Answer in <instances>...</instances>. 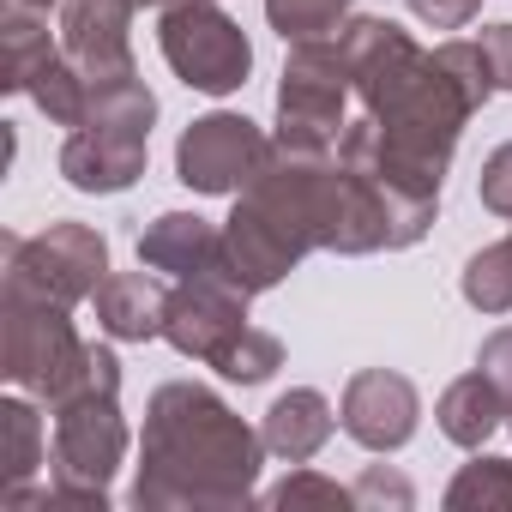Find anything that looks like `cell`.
Returning <instances> with one entry per match:
<instances>
[{
  "instance_id": "obj_13",
  "label": "cell",
  "mask_w": 512,
  "mask_h": 512,
  "mask_svg": "<svg viewBox=\"0 0 512 512\" xmlns=\"http://www.w3.org/2000/svg\"><path fill=\"white\" fill-rule=\"evenodd\" d=\"M223 260H229V272H235V284L247 290V296H266V290H278L302 260H296V247L272 229V223H260L241 199H235V211H229V223H223Z\"/></svg>"
},
{
  "instance_id": "obj_22",
  "label": "cell",
  "mask_w": 512,
  "mask_h": 512,
  "mask_svg": "<svg viewBox=\"0 0 512 512\" xmlns=\"http://www.w3.org/2000/svg\"><path fill=\"white\" fill-rule=\"evenodd\" d=\"M464 302L476 314H512V235L470 253L464 266Z\"/></svg>"
},
{
  "instance_id": "obj_10",
  "label": "cell",
  "mask_w": 512,
  "mask_h": 512,
  "mask_svg": "<svg viewBox=\"0 0 512 512\" xmlns=\"http://www.w3.org/2000/svg\"><path fill=\"white\" fill-rule=\"evenodd\" d=\"M133 0H61V49L91 85L133 79Z\"/></svg>"
},
{
  "instance_id": "obj_25",
  "label": "cell",
  "mask_w": 512,
  "mask_h": 512,
  "mask_svg": "<svg viewBox=\"0 0 512 512\" xmlns=\"http://www.w3.org/2000/svg\"><path fill=\"white\" fill-rule=\"evenodd\" d=\"M350 494H356V506H362V512H380V506L410 512V506H416V488H410L392 464H368V470L350 482Z\"/></svg>"
},
{
  "instance_id": "obj_2",
  "label": "cell",
  "mask_w": 512,
  "mask_h": 512,
  "mask_svg": "<svg viewBox=\"0 0 512 512\" xmlns=\"http://www.w3.org/2000/svg\"><path fill=\"white\" fill-rule=\"evenodd\" d=\"M73 308L25 296V290H0V374L19 392L43 398L49 410L121 386V362L109 344H85L67 320Z\"/></svg>"
},
{
  "instance_id": "obj_27",
  "label": "cell",
  "mask_w": 512,
  "mask_h": 512,
  "mask_svg": "<svg viewBox=\"0 0 512 512\" xmlns=\"http://www.w3.org/2000/svg\"><path fill=\"white\" fill-rule=\"evenodd\" d=\"M476 368H482V374L500 386V398L512 404V326H500V332H488V338H482Z\"/></svg>"
},
{
  "instance_id": "obj_14",
  "label": "cell",
  "mask_w": 512,
  "mask_h": 512,
  "mask_svg": "<svg viewBox=\"0 0 512 512\" xmlns=\"http://www.w3.org/2000/svg\"><path fill=\"white\" fill-rule=\"evenodd\" d=\"M163 320H169V290L145 272H109L103 290H97V326L121 344H145V338H163Z\"/></svg>"
},
{
  "instance_id": "obj_11",
  "label": "cell",
  "mask_w": 512,
  "mask_h": 512,
  "mask_svg": "<svg viewBox=\"0 0 512 512\" xmlns=\"http://www.w3.org/2000/svg\"><path fill=\"white\" fill-rule=\"evenodd\" d=\"M416 416H422V398L404 374L392 368H362L350 386H344V434L368 452H398L410 434H416Z\"/></svg>"
},
{
  "instance_id": "obj_18",
  "label": "cell",
  "mask_w": 512,
  "mask_h": 512,
  "mask_svg": "<svg viewBox=\"0 0 512 512\" xmlns=\"http://www.w3.org/2000/svg\"><path fill=\"white\" fill-rule=\"evenodd\" d=\"M0 464L13 488H25L43 464V416L25 398H0Z\"/></svg>"
},
{
  "instance_id": "obj_17",
  "label": "cell",
  "mask_w": 512,
  "mask_h": 512,
  "mask_svg": "<svg viewBox=\"0 0 512 512\" xmlns=\"http://www.w3.org/2000/svg\"><path fill=\"white\" fill-rule=\"evenodd\" d=\"M61 49L49 43V25L37 19V7L7 0L0 13V91H31V79L55 61Z\"/></svg>"
},
{
  "instance_id": "obj_6",
  "label": "cell",
  "mask_w": 512,
  "mask_h": 512,
  "mask_svg": "<svg viewBox=\"0 0 512 512\" xmlns=\"http://www.w3.org/2000/svg\"><path fill=\"white\" fill-rule=\"evenodd\" d=\"M0 253H7V290L61 308H79L109 278V241L91 223H49L43 235H7Z\"/></svg>"
},
{
  "instance_id": "obj_20",
  "label": "cell",
  "mask_w": 512,
  "mask_h": 512,
  "mask_svg": "<svg viewBox=\"0 0 512 512\" xmlns=\"http://www.w3.org/2000/svg\"><path fill=\"white\" fill-rule=\"evenodd\" d=\"M494 506H506L512 512V458H470L458 476H452V488H446V512H494Z\"/></svg>"
},
{
  "instance_id": "obj_29",
  "label": "cell",
  "mask_w": 512,
  "mask_h": 512,
  "mask_svg": "<svg viewBox=\"0 0 512 512\" xmlns=\"http://www.w3.org/2000/svg\"><path fill=\"white\" fill-rule=\"evenodd\" d=\"M410 13H416L428 31H464V25L482 13V0H410Z\"/></svg>"
},
{
  "instance_id": "obj_19",
  "label": "cell",
  "mask_w": 512,
  "mask_h": 512,
  "mask_svg": "<svg viewBox=\"0 0 512 512\" xmlns=\"http://www.w3.org/2000/svg\"><path fill=\"white\" fill-rule=\"evenodd\" d=\"M25 97H31L55 127H79V121H85V109H91V79H85V73L67 61V49H61V55L31 79V91H25Z\"/></svg>"
},
{
  "instance_id": "obj_12",
  "label": "cell",
  "mask_w": 512,
  "mask_h": 512,
  "mask_svg": "<svg viewBox=\"0 0 512 512\" xmlns=\"http://www.w3.org/2000/svg\"><path fill=\"white\" fill-rule=\"evenodd\" d=\"M139 266L169 272V278L229 272V260H223V229L205 223L199 211H163V217L145 223V235H139ZM229 278H235V272H229Z\"/></svg>"
},
{
  "instance_id": "obj_23",
  "label": "cell",
  "mask_w": 512,
  "mask_h": 512,
  "mask_svg": "<svg viewBox=\"0 0 512 512\" xmlns=\"http://www.w3.org/2000/svg\"><path fill=\"white\" fill-rule=\"evenodd\" d=\"M284 368V344L272 338V332H260V326H247L229 350H223V362H217V374L223 380H241V386H260V380H272Z\"/></svg>"
},
{
  "instance_id": "obj_4",
  "label": "cell",
  "mask_w": 512,
  "mask_h": 512,
  "mask_svg": "<svg viewBox=\"0 0 512 512\" xmlns=\"http://www.w3.org/2000/svg\"><path fill=\"white\" fill-rule=\"evenodd\" d=\"M127 458V422H121V386L85 392L55 410V488L31 500H67V506H109V476Z\"/></svg>"
},
{
  "instance_id": "obj_7",
  "label": "cell",
  "mask_w": 512,
  "mask_h": 512,
  "mask_svg": "<svg viewBox=\"0 0 512 512\" xmlns=\"http://www.w3.org/2000/svg\"><path fill=\"white\" fill-rule=\"evenodd\" d=\"M157 49H163L169 73L205 97H229L253 73V43L217 0H181V7H169L157 25Z\"/></svg>"
},
{
  "instance_id": "obj_16",
  "label": "cell",
  "mask_w": 512,
  "mask_h": 512,
  "mask_svg": "<svg viewBox=\"0 0 512 512\" xmlns=\"http://www.w3.org/2000/svg\"><path fill=\"white\" fill-rule=\"evenodd\" d=\"M506 416H512V404L500 398V386H494L482 368L464 374V380H452V386L440 392V404H434L440 434H446L452 446H464V452H482V440H488Z\"/></svg>"
},
{
  "instance_id": "obj_28",
  "label": "cell",
  "mask_w": 512,
  "mask_h": 512,
  "mask_svg": "<svg viewBox=\"0 0 512 512\" xmlns=\"http://www.w3.org/2000/svg\"><path fill=\"white\" fill-rule=\"evenodd\" d=\"M476 49H482V61H488L494 91H512V25H482Z\"/></svg>"
},
{
  "instance_id": "obj_21",
  "label": "cell",
  "mask_w": 512,
  "mask_h": 512,
  "mask_svg": "<svg viewBox=\"0 0 512 512\" xmlns=\"http://www.w3.org/2000/svg\"><path fill=\"white\" fill-rule=\"evenodd\" d=\"M356 0H266V19L284 43H314V37H338L350 25Z\"/></svg>"
},
{
  "instance_id": "obj_1",
  "label": "cell",
  "mask_w": 512,
  "mask_h": 512,
  "mask_svg": "<svg viewBox=\"0 0 512 512\" xmlns=\"http://www.w3.org/2000/svg\"><path fill=\"white\" fill-rule=\"evenodd\" d=\"M266 434L247 428L211 386L169 380L151 392L139 446V512H241L253 506Z\"/></svg>"
},
{
  "instance_id": "obj_15",
  "label": "cell",
  "mask_w": 512,
  "mask_h": 512,
  "mask_svg": "<svg viewBox=\"0 0 512 512\" xmlns=\"http://www.w3.org/2000/svg\"><path fill=\"white\" fill-rule=\"evenodd\" d=\"M332 428H338V416H332V404H326V392H314V386H296V392H284L272 410H266V452L272 458H284V464H308L326 440H332Z\"/></svg>"
},
{
  "instance_id": "obj_5",
  "label": "cell",
  "mask_w": 512,
  "mask_h": 512,
  "mask_svg": "<svg viewBox=\"0 0 512 512\" xmlns=\"http://www.w3.org/2000/svg\"><path fill=\"white\" fill-rule=\"evenodd\" d=\"M350 67L338 37H314V43H290L284 61V85H278V139L284 151H338L344 139V103H350Z\"/></svg>"
},
{
  "instance_id": "obj_3",
  "label": "cell",
  "mask_w": 512,
  "mask_h": 512,
  "mask_svg": "<svg viewBox=\"0 0 512 512\" xmlns=\"http://www.w3.org/2000/svg\"><path fill=\"white\" fill-rule=\"evenodd\" d=\"M151 121H157V97L145 91L139 73L115 85H91V109L61 145V175L79 193H127L145 175Z\"/></svg>"
},
{
  "instance_id": "obj_31",
  "label": "cell",
  "mask_w": 512,
  "mask_h": 512,
  "mask_svg": "<svg viewBox=\"0 0 512 512\" xmlns=\"http://www.w3.org/2000/svg\"><path fill=\"white\" fill-rule=\"evenodd\" d=\"M19 7H37V13H43V7H55V0H19Z\"/></svg>"
},
{
  "instance_id": "obj_8",
  "label": "cell",
  "mask_w": 512,
  "mask_h": 512,
  "mask_svg": "<svg viewBox=\"0 0 512 512\" xmlns=\"http://www.w3.org/2000/svg\"><path fill=\"white\" fill-rule=\"evenodd\" d=\"M272 157V139L253 127L247 115H199L181 145H175V175L193 187V193H241L253 181V169H260Z\"/></svg>"
},
{
  "instance_id": "obj_30",
  "label": "cell",
  "mask_w": 512,
  "mask_h": 512,
  "mask_svg": "<svg viewBox=\"0 0 512 512\" xmlns=\"http://www.w3.org/2000/svg\"><path fill=\"white\" fill-rule=\"evenodd\" d=\"M133 7H151V13H169V7H181V0H133Z\"/></svg>"
},
{
  "instance_id": "obj_24",
  "label": "cell",
  "mask_w": 512,
  "mask_h": 512,
  "mask_svg": "<svg viewBox=\"0 0 512 512\" xmlns=\"http://www.w3.org/2000/svg\"><path fill=\"white\" fill-rule=\"evenodd\" d=\"M266 506H278V512H302V506H332V512H344V506H356V494L338 488V482L320 476V470H296V476H284V482L266 494Z\"/></svg>"
},
{
  "instance_id": "obj_26",
  "label": "cell",
  "mask_w": 512,
  "mask_h": 512,
  "mask_svg": "<svg viewBox=\"0 0 512 512\" xmlns=\"http://www.w3.org/2000/svg\"><path fill=\"white\" fill-rule=\"evenodd\" d=\"M476 193H482V205H488L494 217H512V139H506L500 151H488Z\"/></svg>"
},
{
  "instance_id": "obj_9",
  "label": "cell",
  "mask_w": 512,
  "mask_h": 512,
  "mask_svg": "<svg viewBox=\"0 0 512 512\" xmlns=\"http://www.w3.org/2000/svg\"><path fill=\"white\" fill-rule=\"evenodd\" d=\"M247 290L229 272H205V278H181V290H169V320L163 338L193 356V362H223V350L247 332Z\"/></svg>"
}]
</instances>
